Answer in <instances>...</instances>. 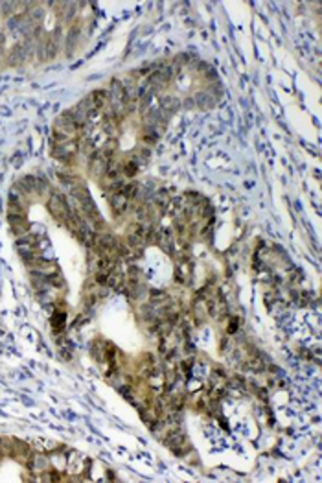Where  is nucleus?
I'll return each instance as SVG.
<instances>
[{"instance_id": "obj_1", "label": "nucleus", "mask_w": 322, "mask_h": 483, "mask_svg": "<svg viewBox=\"0 0 322 483\" xmlns=\"http://www.w3.org/2000/svg\"><path fill=\"white\" fill-rule=\"evenodd\" d=\"M54 135L63 137V139H79V125L74 122V118L65 111L61 117L56 118L54 122Z\"/></svg>"}, {"instance_id": "obj_2", "label": "nucleus", "mask_w": 322, "mask_h": 483, "mask_svg": "<svg viewBox=\"0 0 322 483\" xmlns=\"http://www.w3.org/2000/svg\"><path fill=\"white\" fill-rule=\"evenodd\" d=\"M48 210H50V214L52 216L56 218L57 221H61V223H65V220L68 218V214H70V205L66 203V200H65V196H61V194H52L48 198Z\"/></svg>"}, {"instance_id": "obj_3", "label": "nucleus", "mask_w": 322, "mask_h": 483, "mask_svg": "<svg viewBox=\"0 0 322 483\" xmlns=\"http://www.w3.org/2000/svg\"><path fill=\"white\" fill-rule=\"evenodd\" d=\"M175 281L182 286L191 281V260L190 255H175Z\"/></svg>"}, {"instance_id": "obj_4", "label": "nucleus", "mask_w": 322, "mask_h": 483, "mask_svg": "<svg viewBox=\"0 0 322 483\" xmlns=\"http://www.w3.org/2000/svg\"><path fill=\"white\" fill-rule=\"evenodd\" d=\"M8 223L11 227V233L15 234L17 238L26 236V234H30V231H32L26 214H8Z\"/></svg>"}, {"instance_id": "obj_5", "label": "nucleus", "mask_w": 322, "mask_h": 483, "mask_svg": "<svg viewBox=\"0 0 322 483\" xmlns=\"http://www.w3.org/2000/svg\"><path fill=\"white\" fill-rule=\"evenodd\" d=\"M28 266L32 267L33 271H37V273L46 275V277L59 273L57 262H56V260H52V259H44V257H37V259L33 260V262H30Z\"/></svg>"}, {"instance_id": "obj_6", "label": "nucleus", "mask_w": 322, "mask_h": 483, "mask_svg": "<svg viewBox=\"0 0 322 483\" xmlns=\"http://www.w3.org/2000/svg\"><path fill=\"white\" fill-rule=\"evenodd\" d=\"M109 205L116 216H122L131 207V200L122 192H113V194H109Z\"/></svg>"}, {"instance_id": "obj_7", "label": "nucleus", "mask_w": 322, "mask_h": 483, "mask_svg": "<svg viewBox=\"0 0 322 483\" xmlns=\"http://www.w3.org/2000/svg\"><path fill=\"white\" fill-rule=\"evenodd\" d=\"M157 107L160 109L168 118H171L175 113L179 111V107H181V101L177 100L175 96H168V94H166V96H160V98H158Z\"/></svg>"}, {"instance_id": "obj_8", "label": "nucleus", "mask_w": 322, "mask_h": 483, "mask_svg": "<svg viewBox=\"0 0 322 483\" xmlns=\"http://www.w3.org/2000/svg\"><path fill=\"white\" fill-rule=\"evenodd\" d=\"M193 101H195V107L203 109V111H210V109H214L215 103H217V100H215L208 91H199L197 94L193 96Z\"/></svg>"}, {"instance_id": "obj_9", "label": "nucleus", "mask_w": 322, "mask_h": 483, "mask_svg": "<svg viewBox=\"0 0 322 483\" xmlns=\"http://www.w3.org/2000/svg\"><path fill=\"white\" fill-rule=\"evenodd\" d=\"M79 34H81V30H79V26H70V30H68V34L65 37V46H66V54L68 56H72V52H74L76 44H77V39H79Z\"/></svg>"}, {"instance_id": "obj_10", "label": "nucleus", "mask_w": 322, "mask_h": 483, "mask_svg": "<svg viewBox=\"0 0 322 483\" xmlns=\"http://www.w3.org/2000/svg\"><path fill=\"white\" fill-rule=\"evenodd\" d=\"M160 131H162V129H158L155 125H144V131H142V141H144V144H146V146L157 144L158 137H160Z\"/></svg>"}, {"instance_id": "obj_11", "label": "nucleus", "mask_w": 322, "mask_h": 483, "mask_svg": "<svg viewBox=\"0 0 322 483\" xmlns=\"http://www.w3.org/2000/svg\"><path fill=\"white\" fill-rule=\"evenodd\" d=\"M26 59H28V58H26V54H24V48H22L20 44H17V46H13V48H11V52H9L8 63L15 67V65H22Z\"/></svg>"}, {"instance_id": "obj_12", "label": "nucleus", "mask_w": 322, "mask_h": 483, "mask_svg": "<svg viewBox=\"0 0 322 483\" xmlns=\"http://www.w3.org/2000/svg\"><path fill=\"white\" fill-rule=\"evenodd\" d=\"M138 166H140V164H138L134 159H127L124 164H122V175H125L127 179H133L134 175L138 174Z\"/></svg>"}, {"instance_id": "obj_13", "label": "nucleus", "mask_w": 322, "mask_h": 483, "mask_svg": "<svg viewBox=\"0 0 322 483\" xmlns=\"http://www.w3.org/2000/svg\"><path fill=\"white\" fill-rule=\"evenodd\" d=\"M65 323H66V314L65 310H59L56 308L54 310V316H52V326H54V330H63L65 328Z\"/></svg>"}, {"instance_id": "obj_14", "label": "nucleus", "mask_w": 322, "mask_h": 483, "mask_svg": "<svg viewBox=\"0 0 322 483\" xmlns=\"http://www.w3.org/2000/svg\"><path fill=\"white\" fill-rule=\"evenodd\" d=\"M149 157H151V151H149L148 146L136 148V150H134V153H133V159H134V161H136L138 164H142V162H148Z\"/></svg>"}, {"instance_id": "obj_15", "label": "nucleus", "mask_w": 322, "mask_h": 483, "mask_svg": "<svg viewBox=\"0 0 322 483\" xmlns=\"http://www.w3.org/2000/svg\"><path fill=\"white\" fill-rule=\"evenodd\" d=\"M28 19L35 22V24H39L42 19H44V8L42 6H33L30 11H28Z\"/></svg>"}, {"instance_id": "obj_16", "label": "nucleus", "mask_w": 322, "mask_h": 483, "mask_svg": "<svg viewBox=\"0 0 322 483\" xmlns=\"http://www.w3.org/2000/svg\"><path fill=\"white\" fill-rule=\"evenodd\" d=\"M77 11H79V6H77V4H74V2H66V9H65V15H63V19L70 22V20L77 15Z\"/></svg>"}, {"instance_id": "obj_17", "label": "nucleus", "mask_w": 322, "mask_h": 483, "mask_svg": "<svg viewBox=\"0 0 322 483\" xmlns=\"http://www.w3.org/2000/svg\"><path fill=\"white\" fill-rule=\"evenodd\" d=\"M238 325H240V319L232 316L230 319H228V326H227V332H228V334L238 332Z\"/></svg>"}, {"instance_id": "obj_18", "label": "nucleus", "mask_w": 322, "mask_h": 483, "mask_svg": "<svg viewBox=\"0 0 322 483\" xmlns=\"http://www.w3.org/2000/svg\"><path fill=\"white\" fill-rule=\"evenodd\" d=\"M181 105L184 109H193V107H195V101H193V98H186V100L182 101Z\"/></svg>"}]
</instances>
